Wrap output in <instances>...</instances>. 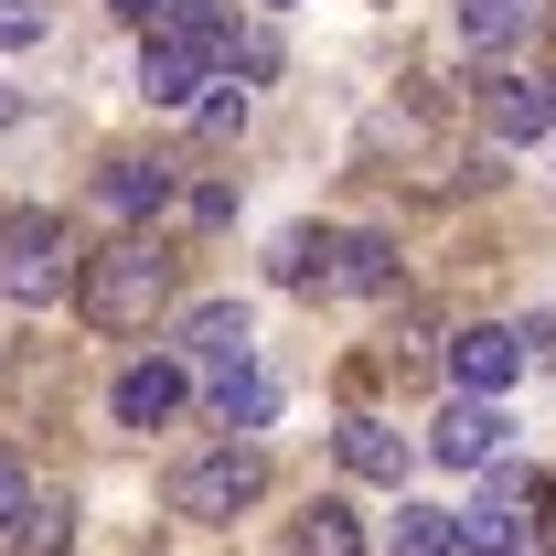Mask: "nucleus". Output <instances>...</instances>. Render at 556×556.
I'll return each mask as SVG.
<instances>
[{
    "label": "nucleus",
    "mask_w": 556,
    "mask_h": 556,
    "mask_svg": "<svg viewBox=\"0 0 556 556\" xmlns=\"http://www.w3.org/2000/svg\"><path fill=\"white\" fill-rule=\"evenodd\" d=\"M396 556H460V514H428V503H407V514H396Z\"/></svg>",
    "instance_id": "15"
},
{
    "label": "nucleus",
    "mask_w": 556,
    "mask_h": 556,
    "mask_svg": "<svg viewBox=\"0 0 556 556\" xmlns=\"http://www.w3.org/2000/svg\"><path fill=\"white\" fill-rule=\"evenodd\" d=\"M525 525H535V514H525V482H514V471H492V482L460 503V546L471 556H525Z\"/></svg>",
    "instance_id": "7"
},
{
    "label": "nucleus",
    "mask_w": 556,
    "mask_h": 556,
    "mask_svg": "<svg viewBox=\"0 0 556 556\" xmlns=\"http://www.w3.org/2000/svg\"><path fill=\"white\" fill-rule=\"evenodd\" d=\"M0 43H11V54L43 43V0H0Z\"/></svg>",
    "instance_id": "20"
},
{
    "label": "nucleus",
    "mask_w": 556,
    "mask_h": 556,
    "mask_svg": "<svg viewBox=\"0 0 556 556\" xmlns=\"http://www.w3.org/2000/svg\"><path fill=\"white\" fill-rule=\"evenodd\" d=\"M525 22H535V0H460V33H471V43H514V33H525Z\"/></svg>",
    "instance_id": "16"
},
{
    "label": "nucleus",
    "mask_w": 556,
    "mask_h": 556,
    "mask_svg": "<svg viewBox=\"0 0 556 556\" xmlns=\"http://www.w3.org/2000/svg\"><path fill=\"white\" fill-rule=\"evenodd\" d=\"M321 247H332V236L289 225V236H278V257H268V278H278V289H321Z\"/></svg>",
    "instance_id": "17"
},
{
    "label": "nucleus",
    "mask_w": 556,
    "mask_h": 556,
    "mask_svg": "<svg viewBox=\"0 0 556 556\" xmlns=\"http://www.w3.org/2000/svg\"><path fill=\"white\" fill-rule=\"evenodd\" d=\"M214 417H225V428H268V417H278V386H268V375H247V364H225V375H214Z\"/></svg>",
    "instance_id": "14"
},
{
    "label": "nucleus",
    "mask_w": 556,
    "mask_h": 556,
    "mask_svg": "<svg viewBox=\"0 0 556 556\" xmlns=\"http://www.w3.org/2000/svg\"><path fill=\"white\" fill-rule=\"evenodd\" d=\"M161 300H172V257H161L150 236H118V247H97V257L75 268V311H86L97 332H150Z\"/></svg>",
    "instance_id": "1"
},
{
    "label": "nucleus",
    "mask_w": 556,
    "mask_h": 556,
    "mask_svg": "<svg viewBox=\"0 0 556 556\" xmlns=\"http://www.w3.org/2000/svg\"><path fill=\"white\" fill-rule=\"evenodd\" d=\"M193 129H204V139L247 129V86H236V75H214V97H193Z\"/></svg>",
    "instance_id": "18"
},
{
    "label": "nucleus",
    "mask_w": 556,
    "mask_h": 556,
    "mask_svg": "<svg viewBox=\"0 0 556 556\" xmlns=\"http://www.w3.org/2000/svg\"><path fill=\"white\" fill-rule=\"evenodd\" d=\"M321 289H332V300L396 289V236H375V225H364V236H332V247H321Z\"/></svg>",
    "instance_id": "8"
},
{
    "label": "nucleus",
    "mask_w": 556,
    "mask_h": 556,
    "mask_svg": "<svg viewBox=\"0 0 556 556\" xmlns=\"http://www.w3.org/2000/svg\"><path fill=\"white\" fill-rule=\"evenodd\" d=\"M0 546H11V556H65V546H75V503L33 492V503H22V514L0 525Z\"/></svg>",
    "instance_id": "11"
},
{
    "label": "nucleus",
    "mask_w": 556,
    "mask_h": 556,
    "mask_svg": "<svg viewBox=\"0 0 556 556\" xmlns=\"http://www.w3.org/2000/svg\"><path fill=\"white\" fill-rule=\"evenodd\" d=\"M97 204L129 214V225L161 214V204H172V161H108V172H97Z\"/></svg>",
    "instance_id": "10"
},
{
    "label": "nucleus",
    "mask_w": 556,
    "mask_h": 556,
    "mask_svg": "<svg viewBox=\"0 0 556 556\" xmlns=\"http://www.w3.org/2000/svg\"><path fill=\"white\" fill-rule=\"evenodd\" d=\"M172 407H182V364H129L118 375V417L129 428H161Z\"/></svg>",
    "instance_id": "13"
},
{
    "label": "nucleus",
    "mask_w": 556,
    "mask_h": 556,
    "mask_svg": "<svg viewBox=\"0 0 556 556\" xmlns=\"http://www.w3.org/2000/svg\"><path fill=\"white\" fill-rule=\"evenodd\" d=\"M556 129V86L546 75H492L482 86V139L492 150H525V139Z\"/></svg>",
    "instance_id": "5"
},
{
    "label": "nucleus",
    "mask_w": 556,
    "mask_h": 556,
    "mask_svg": "<svg viewBox=\"0 0 556 556\" xmlns=\"http://www.w3.org/2000/svg\"><path fill=\"white\" fill-rule=\"evenodd\" d=\"M503 439H514L503 396H471V386H460V407H439V417H428V450H439L450 471H492V460H503Z\"/></svg>",
    "instance_id": "4"
},
{
    "label": "nucleus",
    "mask_w": 556,
    "mask_h": 556,
    "mask_svg": "<svg viewBox=\"0 0 556 556\" xmlns=\"http://www.w3.org/2000/svg\"><path fill=\"white\" fill-rule=\"evenodd\" d=\"M332 450H343L353 482H407V439H396L386 417H343V428H332Z\"/></svg>",
    "instance_id": "9"
},
{
    "label": "nucleus",
    "mask_w": 556,
    "mask_h": 556,
    "mask_svg": "<svg viewBox=\"0 0 556 556\" xmlns=\"http://www.w3.org/2000/svg\"><path fill=\"white\" fill-rule=\"evenodd\" d=\"M257 492H268V460L225 439V450H204V460H182V471H172V514H193V525H236Z\"/></svg>",
    "instance_id": "3"
},
{
    "label": "nucleus",
    "mask_w": 556,
    "mask_h": 556,
    "mask_svg": "<svg viewBox=\"0 0 556 556\" xmlns=\"http://www.w3.org/2000/svg\"><path fill=\"white\" fill-rule=\"evenodd\" d=\"M300 556H364V535H353V514H343V503H321V514L300 525Z\"/></svg>",
    "instance_id": "19"
},
{
    "label": "nucleus",
    "mask_w": 556,
    "mask_h": 556,
    "mask_svg": "<svg viewBox=\"0 0 556 556\" xmlns=\"http://www.w3.org/2000/svg\"><path fill=\"white\" fill-rule=\"evenodd\" d=\"M75 268H86V257H75L65 214H11V225H0V300H11V311H54L75 289Z\"/></svg>",
    "instance_id": "2"
},
{
    "label": "nucleus",
    "mask_w": 556,
    "mask_h": 556,
    "mask_svg": "<svg viewBox=\"0 0 556 556\" xmlns=\"http://www.w3.org/2000/svg\"><path fill=\"white\" fill-rule=\"evenodd\" d=\"M118 11H129V22H161V11H172V0H118Z\"/></svg>",
    "instance_id": "22"
},
{
    "label": "nucleus",
    "mask_w": 556,
    "mask_h": 556,
    "mask_svg": "<svg viewBox=\"0 0 556 556\" xmlns=\"http://www.w3.org/2000/svg\"><path fill=\"white\" fill-rule=\"evenodd\" d=\"M22 503H33V482H22V460H11V450H0V525H11V514H22Z\"/></svg>",
    "instance_id": "21"
},
{
    "label": "nucleus",
    "mask_w": 556,
    "mask_h": 556,
    "mask_svg": "<svg viewBox=\"0 0 556 556\" xmlns=\"http://www.w3.org/2000/svg\"><path fill=\"white\" fill-rule=\"evenodd\" d=\"M525 364H535V353H525V321H471V332L450 343V375H460L471 396H503Z\"/></svg>",
    "instance_id": "6"
},
{
    "label": "nucleus",
    "mask_w": 556,
    "mask_h": 556,
    "mask_svg": "<svg viewBox=\"0 0 556 556\" xmlns=\"http://www.w3.org/2000/svg\"><path fill=\"white\" fill-rule=\"evenodd\" d=\"M182 353L214 364V375H225V364H247V311H236V300H204V311L182 321Z\"/></svg>",
    "instance_id": "12"
}]
</instances>
